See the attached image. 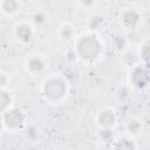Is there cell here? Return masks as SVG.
I'll return each instance as SVG.
<instances>
[{
  "mask_svg": "<svg viewBox=\"0 0 150 150\" xmlns=\"http://www.w3.org/2000/svg\"><path fill=\"white\" fill-rule=\"evenodd\" d=\"M27 122V115L21 108L12 107L2 111V127L11 132L19 131Z\"/></svg>",
  "mask_w": 150,
  "mask_h": 150,
  "instance_id": "3",
  "label": "cell"
},
{
  "mask_svg": "<svg viewBox=\"0 0 150 150\" xmlns=\"http://www.w3.org/2000/svg\"><path fill=\"white\" fill-rule=\"evenodd\" d=\"M130 81H131L132 86L138 87V88H143L150 81V76L145 71V69H143L141 67H135L132 69V71L130 73Z\"/></svg>",
  "mask_w": 150,
  "mask_h": 150,
  "instance_id": "8",
  "label": "cell"
},
{
  "mask_svg": "<svg viewBox=\"0 0 150 150\" xmlns=\"http://www.w3.org/2000/svg\"><path fill=\"white\" fill-rule=\"evenodd\" d=\"M0 8H1L2 13L7 14V15H13L18 11H20V2H18L15 0H4L0 4Z\"/></svg>",
  "mask_w": 150,
  "mask_h": 150,
  "instance_id": "10",
  "label": "cell"
},
{
  "mask_svg": "<svg viewBox=\"0 0 150 150\" xmlns=\"http://www.w3.org/2000/svg\"><path fill=\"white\" fill-rule=\"evenodd\" d=\"M141 21L142 15L136 8H127L120 14V23L125 29H137Z\"/></svg>",
  "mask_w": 150,
  "mask_h": 150,
  "instance_id": "4",
  "label": "cell"
},
{
  "mask_svg": "<svg viewBox=\"0 0 150 150\" xmlns=\"http://www.w3.org/2000/svg\"><path fill=\"white\" fill-rule=\"evenodd\" d=\"M98 136H100V138H101L102 141H104V142H110V144H111V142L115 139L111 129H100Z\"/></svg>",
  "mask_w": 150,
  "mask_h": 150,
  "instance_id": "16",
  "label": "cell"
},
{
  "mask_svg": "<svg viewBox=\"0 0 150 150\" xmlns=\"http://www.w3.org/2000/svg\"><path fill=\"white\" fill-rule=\"evenodd\" d=\"M14 35L18 39V41L22 43H27L32 40L34 35L33 26L27 22H20L14 27Z\"/></svg>",
  "mask_w": 150,
  "mask_h": 150,
  "instance_id": "7",
  "label": "cell"
},
{
  "mask_svg": "<svg viewBox=\"0 0 150 150\" xmlns=\"http://www.w3.org/2000/svg\"><path fill=\"white\" fill-rule=\"evenodd\" d=\"M68 84L67 82L56 75L47 77L41 86V95L46 102L49 104H61L68 95Z\"/></svg>",
  "mask_w": 150,
  "mask_h": 150,
  "instance_id": "2",
  "label": "cell"
},
{
  "mask_svg": "<svg viewBox=\"0 0 150 150\" xmlns=\"http://www.w3.org/2000/svg\"><path fill=\"white\" fill-rule=\"evenodd\" d=\"M59 35L62 40L64 41H69L71 39H74L75 35V29L70 23H62L59 27Z\"/></svg>",
  "mask_w": 150,
  "mask_h": 150,
  "instance_id": "11",
  "label": "cell"
},
{
  "mask_svg": "<svg viewBox=\"0 0 150 150\" xmlns=\"http://www.w3.org/2000/svg\"><path fill=\"white\" fill-rule=\"evenodd\" d=\"M47 63H46V60L43 56L41 55H38V54H32L29 55L27 59H26V62H25V67H26V70L32 74V75H35V74H40L45 70Z\"/></svg>",
  "mask_w": 150,
  "mask_h": 150,
  "instance_id": "6",
  "label": "cell"
},
{
  "mask_svg": "<svg viewBox=\"0 0 150 150\" xmlns=\"http://www.w3.org/2000/svg\"><path fill=\"white\" fill-rule=\"evenodd\" d=\"M75 55L82 61L94 62L103 53V43L98 36L94 34H82L74 42Z\"/></svg>",
  "mask_w": 150,
  "mask_h": 150,
  "instance_id": "1",
  "label": "cell"
},
{
  "mask_svg": "<svg viewBox=\"0 0 150 150\" xmlns=\"http://www.w3.org/2000/svg\"><path fill=\"white\" fill-rule=\"evenodd\" d=\"M114 45H115L116 49L122 50V49H124V47L127 46V40H125L124 36H116V38L114 39Z\"/></svg>",
  "mask_w": 150,
  "mask_h": 150,
  "instance_id": "17",
  "label": "cell"
},
{
  "mask_svg": "<svg viewBox=\"0 0 150 150\" xmlns=\"http://www.w3.org/2000/svg\"><path fill=\"white\" fill-rule=\"evenodd\" d=\"M12 102H13V98H12L11 94L7 93V91H5V90H2V91H1V95H0L1 111H6L7 109L12 108V107H11V105H12Z\"/></svg>",
  "mask_w": 150,
  "mask_h": 150,
  "instance_id": "14",
  "label": "cell"
},
{
  "mask_svg": "<svg viewBox=\"0 0 150 150\" xmlns=\"http://www.w3.org/2000/svg\"><path fill=\"white\" fill-rule=\"evenodd\" d=\"M111 150H136V144L130 136L115 138L110 144Z\"/></svg>",
  "mask_w": 150,
  "mask_h": 150,
  "instance_id": "9",
  "label": "cell"
},
{
  "mask_svg": "<svg viewBox=\"0 0 150 150\" xmlns=\"http://www.w3.org/2000/svg\"><path fill=\"white\" fill-rule=\"evenodd\" d=\"M141 130H142V123L138 120H130L125 124V131L130 137L137 136L141 132Z\"/></svg>",
  "mask_w": 150,
  "mask_h": 150,
  "instance_id": "12",
  "label": "cell"
},
{
  "mask_svg": "<svg viewBox=\"0 0 150 150\" xmlns=\"http://www.w3.org/2000/svg\"><path fill=\"white\" fill-rule=\"evenodd\" d=\"M47 20H48V15L42 11H36L32 14V22L38 27L43 26L47 22Z\"/></svg>",
  "mask_w": 150,
  "mask_h": 150,
  "instance_id": "13",
  "label": "cell"
},
{
  "mask_svg": "<svg viewBox=\"0 0 150 150\" xmlns=\"http://www.w3.org/2000/svg\"><path fill=\"white\" fill-rule=\"evenodd\" d=\"M138 56H139L142 60L146 61V62L150 61V41H148V42H145V43H143V45L141 46Z\"/></svg>",
  "mask_w": 150,
  "mask_h": 150,
  "instance_id": "15",
  "label": "cell"
},
{
  "mask_svg": "<svg viewBox=\"0 0 150 150\" xmlns=\"http://www.w3.org/2000/svg\"><path fill=\"white\" fill-rule=\"evenodd\" d=\"M95 121L100 129H112L117 123V116L112 109L103 108L96 114Z\"/></svg>",
  "mask_w": 150,
  "mask_h": 150,
  "instance_id": "5",
  "label": "cell"
},
{
  "mask_svg": "<svg viewBox=\"0 0 150 150\" xmlns=\"http://www.w3.org/2000/svg\"><path fill=\"white\" fill-rule=\"evenodd\" d=\"M7 82H9V79L6 76V74H1L0 75V84H1V88H2V90L5 89V87L7 86Z\"/></svg>",
  "mask_w": 150,
  "mask_h": 150,
  "instance_id": "18",
  "label": "cell"
}]
</instances>
